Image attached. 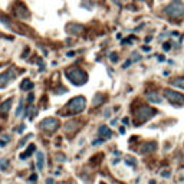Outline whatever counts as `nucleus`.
<instances>
[{
    "mask_svg": "<svg viewBox=\"0 0 184 184\" xmlns=\"http://www.w3.org/2000/svg\"><path fill=\"white\" fill-rule=\"evenodd\" d=\"M37 168L39 170L43 168V154L42 152H37Z\"/></svg>",
    "mask_w": 184,
    "mask_h": 184,
    "instance_id": "obj_5",
    "label": "nucleus"
},
{
    "mask_svg": "<svg viewBox=\"0 0 184 184\" xmlns=\"http://www.w3.org/2000/svg\"><path fill=\"white\" fill-rule=\"evenodd\" d=\"M170 49V43H164V51H168Z\"/></svg>",
    "mask_w": 184,
    "mask_h": 184,
    "instance_id": "obj_9",
    "label": "nucleus"
},
{
    "mask_svg": "<svg viewBox=\"0 0 184 184\" xmlns=\"http://www.w3.org/2000/svg\"><path fill=\"white\" fill-rule=\"evenodd\" d=\"M71 108H72L75 112L82 111V109L85 108V99H83L82 97H78V98L72 99V101H71Z\"/></svg>",
    "mask_w": 184,
    "mask_h": 184,
    "instance_id": "obj_2",
    "label": "nucleus"
},
{
    "mask_svg": "<svg viewBox=\"0 0 184 184\" xmlns=\"http://www.w3.org/2000/svg\"><path fill=\"white\" fill-rule=\"evenodd\" d=\"M173 85L180 86V88H184V78H181V79H175V81L173 82Z\"/></svg>",
    "mask_w": 184,
    "mask_h": 184,
    "instance_id": "obj_6",
    "label": "nucleus"
},
{
    "mask_svg": "<svg viewBox=\"0 0 184 184\" xmlns=\"http://www.w3.org/2000/svg\"><path fill=\"white\" fill-rule=\"evenodd\" d=\"M10 102H12V99H7V102H5V104L2 105V111H7V109L10 108Z\"/></svg>",
    "mask_w": 184,
    "mask_h": 184,
    "instance_id": "obj_7",
    "label": "nucleus"
},
{
    "mask_svg": "<svg viewBox=\"0 0 184 184\" xmlns=\"http://www.w3.org/2000/svg\"><path fill=\"white\" fill-rule=\"evenodd\" d=\"M166 97L171 102H181V104H184V97L180 95V94H177V92H174V91H167L166 92Z\"/></svg>",
    "mask_w": 184,
    "mask_h": 184,
    "instance_id": "obj_3",
    "label": "nucleus"
},
{
    "mask_svg": "<svg viewBox=\"0 0 184 184\" xmlns=\"http://www.w3.org/2000/svg\"><path fill=\"white\" fill-rule=\"evenodd\" d=\"M22 88H23V89H26V88H32V83H30V82H25V83L22 85Z\"/></svg>",
    "mask_w": 184,
    "mask_h": 184,
    "instance_id": "obj_8",
    "label": "nucleus"
},
{
    "mask_svg": "<svg viewBox=\"0 0 184 184\" xmlns=\"http://www.w3.org/2000/svg\"><path fill=\"white\" fill-rule=\"evenodd\" d=\"M98 134H99V135H102V137H106V138H109V137H111V131H109V128H108V127H105V125H104V127H101V128L98 129Z\"/></svg>",
    "mask_w": 184,
    "mask_h": 184,
    "instance_id": "obj_4",
    "label": "nucleus"
},
{
    "mask_svg": "<svg viewBox=\"0 0 184 184\" xmlns=\"http://www.w3.org/2000/svg\"><path fill=\"white\" fill-rule=\"evenodd\" d=\"M46 184H53V180H48V181H46Z\"/></svg>",
    "mask_w": 184,
    "mask_h": 184,
    "instance_id": "obj_10",
    "label": "nucleus"
},
{
    "mask_svg": "<svg viewBox=\"0 0 184 184\" xmlns=\"http://www.w3.org/2000/svg\"><path fill=\"white\" fill-rule=\"evenodd\" d=\"M166 13L171 17H180V16L184 14V5L181 2H178V0H174V2H171L167 6Z\"/></svg>",
    "mask_w": 184,
    "mask_h": 184,
    "instance_id": "obj_1",
    "label": "nucleus"
}]
</instances>
